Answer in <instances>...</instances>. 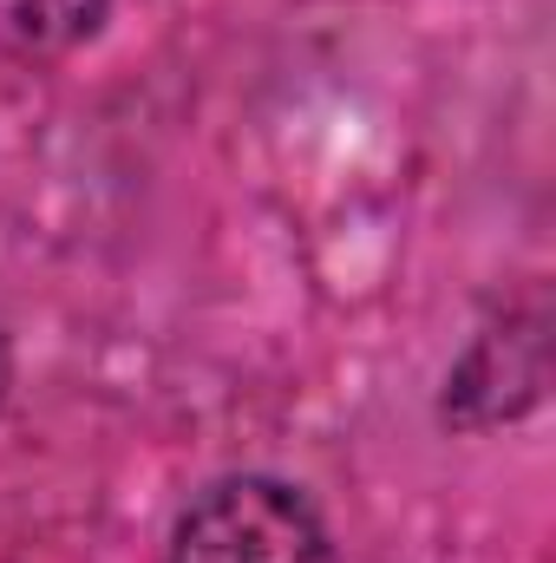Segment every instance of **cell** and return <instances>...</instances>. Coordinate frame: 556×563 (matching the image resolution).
Listing matches in <instances>:
<instances>
[{
  "label": "cell",
  "mask_w": 556,
  "mask_h": 563,
  "mask_svg": "<svg viewBox=\"0 0 556 563\" xmlns=\"http://www.w3.org/2000/svg\"><path fill=\"white\" fill-rule=\"evenodd\" d=\"M164 563H334V538L301 485L230 472L177 511Z\"/></svg>",
  "instance_id": "1"
},
{
  "label": "cell",
  "mask_w": 556,
  "mask_h": 563,
  "mask_svg": "<svg viewBox=\"0 0 556 563\" xmlns=\"http://www.w3.org/2000/svg\"><path fill=\"white\" fill-rule=\"evenodd\" d=\"M112 0H0V46L26 66H53L79 53L105 26Z\"/></svg>",
  "instance_id": "2"
}]
</instances>
